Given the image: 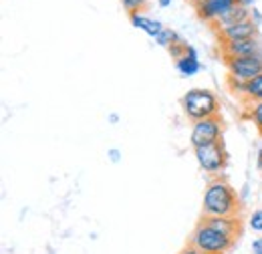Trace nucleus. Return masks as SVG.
<instances>
[{
	"label": "nucleus",
	"instance_id": "1",
	"mask_svg": "<svg viewBox=\"0 0 262 254\" xmlns=\"http://www.w3.org/2000/svg\"><path fill=\"white\" fill-rule=\"evenodd\" d=\"M242 202L238 192L226 180L214 178L208 182L202 200V216H240Z\"/></svg>",
	"mask_w": 262,
	"mask_h": 254
},
{
	"label": "nucleus",
	"instance_id": "2",
	"mask_svg": "<svg viewBox=\"0 0 262 254\" xmlns=\"http://www.w3.org/2000/svg\"><path fill=\"white\" fill-rule=\"evenodd\" d=\"M236 242L238 240H234L228 234L212 228L204 220H200L196 224V228L192 230V234L188 238V244L196 246L198 250L204 254H228L236 246Z\"/></svg>",
	"mask_w": 262,
	"mask_h": 254
},
{
	"label": "nucleus",
	"instance_id": "3",
	"mask_svg": "<svg viewBox=\"0 0 262 254\" xmlns=\"http://www.w3.org/2000/svg\"><path fill=\"white\" fill-rule=\"evenodd\" d=\"M182 109H184V115L196 123L202 119L220 115V101L214 91L204 87H194L182 97Z\"/></svg>",
	"mask_w": 262,
	"mask_h": 254
},
{
	"label": "nucleus",
	"instance_id": "4",
	"mask_svg": "<svg viewBox=\"0 0 262 254\" xmlns=\"http://www.w3.org/2000/svg\"><path fill=\"white\" fill-rule=\"evenodd\" d=\"M196 154L198 165L210 174V176H218L224 172V167L228 165V154H226V147H224V141H216V143H210V145H202L194 150Z\"/></svg>",
	"mask_w": 262,
	"mask_h": 254
},
{
	"label": "nucleus",
	"instance_id": "5",
	"mask_svg": "<svg viewBox=\"0 0 262 254\" xmlns=\"http://www.w3.org/2000/svg\"><path fill=\"white\" fill-rule=\"evenodd\" d=\"M222 131H224V121L220 115H214V117H208V119H202L196 121L192 127V135H190V143L192 147H202V145H210V143H216L222 139Z\"/></svg>",
	"mask_w": 262,
	"mask_h": 254
},
{
	"label": "nucleus",
	"instance_id": "6",
	"mask_svg": "<svg viewBox=\"0 0 262 254\" xmlns=\"http://www.w3.org/2000/svg\"><path fill=\"white\" fill-rule=\"evenodd\" d=\"M224 65L228 69V75L248 83L250 79L258 77L262 73V55H254V57H224Z\"/></svg>",
	"mask_w": 262,
	"mask_h": 254
},
{
	"label": "nucleus",
	"instance_id": "7",
	"mask_svg": "<svg viewBox=\"0 0 262 254\" xmlns=\"http://www.w3.org/2000/svg\"><path fill=\"white\" fill-rule=\"evenodd\" d=\"M220 43H232V40H246V38H256L258 36V25L248 18L244 23L232 25V27H224L216 31Z\"/></svg>",
	"mask_w": 262,
	"mask_h": 254
},
{
	"label": "nucleus",
	"instance_id": "8",
	"mask_svg": "<svg viewBox=\"0 0 262 254\" xmlns=\"http://www.w3.org/2000/svg\"><path fill=\"white\" fill-rule=\"evenodd\" d=\"M220 55L224 57H254L262 55L258 38H246V40H232L220 43Z\"/></svg>",
	"mask_w": 262,
	"mask_h": 254
},
{
	"label": "nucleus",
	"instance_id": "9",
	"mask_svg": "<svg viewBox=\"0 0 262 254\" xmlns=\"http://www.w3.org/2000/svg\"><path fill=\"white\" fill-rule=\"evenodd\" d=\"M234 4H236V2H232V0H202L194 8H196V12H198V18L204 20V23H208V25L212 27V25H214L226 10H230Z\"/></svg>",
	"mask_w": 262,
	"mask_h": 254
},
{
	"label": "nucleus",
	"instance_id": "10",
	"mask_svg": "<svg viewBox=\"0 0 262 254\" xmlns=\"http://www.w3.org/2000/svg\"><path fill=\"white\" fill-rule=\"evenodd\" d=\"M200 220H204L206 224H210L212 228L228 234L230 238L238 240L244 232V220L242 216H202Z\"/></svg>",
	"mask_w": 262,
	"mask_h": 254
},
{
	"label": "nucleus",
	"instance_id": "11",
	"mask_svg": "<svg viewBox=\"0 0 262 254\" xmlns=\"http://www.w3.org/2000/svg\"><path fill=\"white\" fill-rule=\"evenodd\" d=\"M250 10H248V6H244V4H240V2H236L230 10H226L214 25H212V29L214 31H218V29H224V27H232V25H238V23H244V20H248L250 18Z\"/></svg>",
	"mask_w": 262,
	"mask_h": 254
},
{
	"label": "nucleus",
	"instance_id": "12",
	"mask_svg": "<svg viewBox=\"0 0 262 254\" xmlns=\"http://www.w3.org/2000/svg\"><path fill=\"white\" fill-rule=\"evenodd\" d=\"M176 69H178V73L184 75V77H194L196 73L202 71V65L198 61V53L194 47H188L186 55L176 61Z\"/></svg>",
	"mask_w": 262,
	"mask_h": 254
},
{
	"label": "nucleus",
	"instance_id": "13",
	"mask_svg": "<svg viewBox=\"0 0 262 254\" xmlns=\"http://www.w3.org/2000/svg\"><path fill=\"white\" fill-rule=\"evenodd\" d=\"M129 20L133 27L141 29V31L147 32V34L154 36V38L165 29L162 23H158L156 18H149V16H145V14H129Z\"/></svg>",
	"mask_w": 262,
	"mask_h": 254
},
{
	"label": "nucleus",
	"instance_id": "14",
	"mask_svg": "<svg viewBox=\"0 0 262 254\" xmlns=\"http://www.w3.org/2000/svg\"><path fill=\"white\" fill-rule=\"evenodd\" d=\"M240 99L244 105H252L256 101H262V73L258 77L250 79L248 83H244V91H242Z\"/></svg>",
	"mask_w": 262,
	"mask_h": 254
},
{
	"label": "nucleus",
	"instance_id": "15",
	"mask_svg": "<svg viewBox=\"0 0 262 254\" xmlns=\"http://www.w3.org/2000/svg\"><path fill=\"white\" fill-rule=\"evenodd\" d=\"M244 117L250 119V121L256 125L258 133L262 135V101H256V103H252V105H246Z\"/></svg>",
	"mask_w": 262,
	"mask_h": 254
},
{
	"label": "nucleus",
	"instance_id": "16",
	"mask_svg": "<svg viewBox=\"0 0 262 254\" xmlns=\"http://www.w3.org/2000/svg\"><path fill=\"white\" fill-rule=\"evenodd\" d=\"M180 40H182V38L171 31V29H164V31L156 36V43L162 45V47H165V49H169L171 45H176V43H180Z\"/></svg>",
	"mask_w": 262,
	"mask_h": 254
},
{
	"label": "nucleus",
	"instance_id": "17",
	"mask_svg": "<svg viewBox=\"0 0 262 254\" xmlns=\"http://www.w3.org/2000/svg\"><path fill=\"white\" fill-rule=\"evenodd\" d=\"M121 4L129 14H141L147 10L149 0H121Z\"/></svg>",
	"mask_w": 262,
	"mask_h": 254
},
{
	"label": "nucleus",
	"instance_id": "18",
	"mask_svg": "<svg viewBox=\"0 0 262 254\" xmlns=\"http://www.w3.org/2000/svg\"><path fill=\"white\" fill-rule=\"evenodd\" d=\"M248 226H250V230L262 234V208L252 212V216H250V220H248Z\"/></svg>",
	"mask_w": 262,
	"mask_h": 254
},
{
	"label": "nucleus",
	"instance_id": "19",
	"mask_svg": "<svg viewBox=\"0 0 262 254\" xmlns=\"http://www.w3.org/2000/svg\"><path fill=\"white\" fill-rule=\"evenodd\" d=\"M107 158H109V161H111V163H119V161H121V158H123V154H121L117 147H111V150L107 152Z\"/></svg>",
	"mask_w": 262,
	"mask_h": 254
},
{
	"label": "nucleus",
	"instance_id": "20",
	"mask_svg": "<svg viewBox=\"0 0 262 254\" xmlns=\"http://www.w3.org/2000/svg\"><path fill=\"white\" fill-rule=\"evenodd\" d=\"M250 250H252V254H262V236L260 238H254V240H252Z\"/></svg>",
	"mask_w": 262,
	"mask_h": 254
},
{
	"label": "nucleus",
	"instance_id": "21",
	"mask_svg": "<svg viewBox=\"0 0 262 254\" xmlns=\"http://www.w3.org/2000/svg\"><path fill=\"white\" fill-rule=\"evenodd\" d=\"M178 254H204V252H200L196 246H192V244H186V246H184Z\"/></svg>",
	"mask_w": 262,
	"mask_h": 254
},
{
	"label": "nucleus",
	"instance_id": "22",
	"mask_svg": "<svg viewBox=\"0 0 262 254\" xmlns=\"http://www.w3.org/2000/svg\"><path fill=\"white\" fill-rule=\"evenodd\" d=\"M250 18L256 23V25H262V14L256 10V8H252V14H250Z\"/></svg>",
	"mask_w": 262,
	"mask_h": 254
},
{
	"label": "nucleus",
	"instance_id": "23",
	"mask_svg": "<svg viewBox=\"0 0 262 254\" xmlns=\"http://www.w3.org/2000/svg\"><path fill=\"white\" fill-rule=\"evenodd\" d=\"M109 121H111V123H117V121H119V117L113 113V115H109Z\"/></svg>",
	"mask_w": 262,
	"mask_h": 254
},
{
	"label": "nucleus",
	"instance_id": "24",
	"mask_svg": "<svg viewBox=\"0 0 262 254\" xmlns=\"http://www.w3.org/2000/svg\"><path fill=\"white\" fill-rule=\"evenodd\" d=\"M158 2H160V6H169V2H171V0H158Z\"/></svg>",
	"mask_w": 262,
	"mask_h": 254
},
{
	"label": "nucleus",
	"instance_id": "25",
	"mask_svg": "<svg viewBox=\"0 0 262 254\" xmlns=\"http://www.w3.org/2000/svg\"><path fill=\"white\" fill-rule=\"evenodd\" d=\"M190 2H192V6H196V4H200L202 0H190Z\"/></svg>",
	"mask_w": 262,
	"mask_h": 254
},
{
	"label": "nucleus",
	"instance_id": "26",
	"mask_svg": "<svg viewBox=\"0 0 262 254\" xmlns=\"http://www.w3.org/2000/svg\"><path fill=\"white\" fill-rule=\"evenodd\" d=\"M232 2H238V0H232Z\"/></svg>",
	"mask_w": 262,
	"mask_h": 254
}]
</instances>
